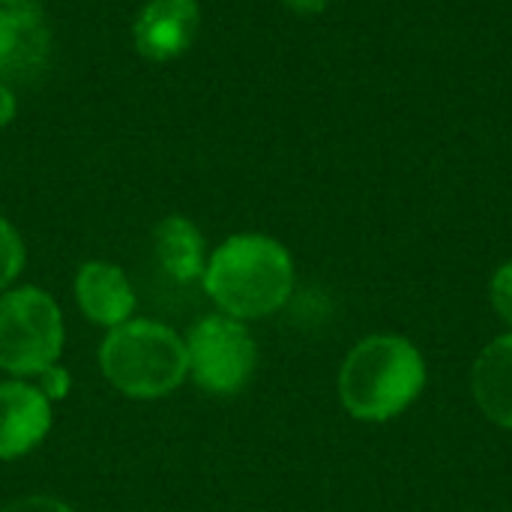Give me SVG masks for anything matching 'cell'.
I'll return each mask as SVG.
<instances>
[{
  "instance_id": "6da1fadb",
  "label": "cell",
  "mask_w": 512,
  "mask_h": 512,
  "mask_svg": "<svg viewBox=\"0 0 512 512\" xmlns=\"http://www.w3.org/2000/svg\"><path fill=\"white\" fill-rule=\"evenodd\" d=\"M201 282L222 315L255 321L288 303L294 291V261L288 249L267 234H234L210 252Z\"/></svg>"
},
{
  "instance_id": "7a4b0ae2",
  "label": "cell",
  "mask_w": 512,
  "mask_h": 512,
  "mask_svg": "<svg viewBox=\"0 0 512 512\" xmlns=\"http://www.w3.org/2000/svg\"><path fill=\"white\" fill-rule=\"evenodd\" d=\"M426 387V360L420 348L393 333L360 339L342 363L339 399L363 423L399 417Z\"/></svg>"
},
{
  "instance_id": "3957f363",
  "label": "cell",
  "mask_w": 512,
  "mask_h": 512,
  "mask_svg": "<svg viewBox=\"0 0 512 512\" xmlns=\"http://www.w3.org/2000/svg\"><path fill=\"white\" fill-rule=\"evenodd\" d=\"M99 366L105 381L129 399H162L189 378L186 342L171 327L147 318L108 330Z\"/></svg>"
},
{
  "instance_id": "277c9868",
  "label": "cell",
  "mask_w": 512,
  "mask_h": 512,
  "mask_svg": "<svg viewBox=\"0 0 512 512\" xmlns=\"http://www.w3.org/2000/svg\"><path fill=\"white\" fill-rule=\"evenodd\" d=\"M63 336V312L48 291L24 285L0 294V369L6 375L36 378L57 366Z\"/></svg>"
},
{
  "instance_id": "5b68a950",
  "label": "cell",
  "mask_w": 512,
  "mask_h": 512,
  "mask_svg": "<svg viewBox=\"0 0 512 512\" xmlns=\"http://www.w3.org/2000/svg\"><path fill=\"white\" fill-rule=\"evenodd\" d=\"M186 342L189 375L192 381L213 396L240 393L258 366V345L249 327L231 315H207L201 318Z\"/></svg>"
},
{
  "instance_id": "8992f818",
  "label": "cell",
  "mask_w": 512,
  "mask_h": 512,
  "mask_svg": "<svg viewBox=\"0 0 512 512\" xmlns=\"http://www.w3.org/2000/svg\"><path fill=\"white\" fill-rule=\"evenodd\" d=\"M51 63V27L33 3L0 6V81L30 84Z\"/></svg>"
},
{
  "instance_id": "52a82bcc",
  "label": "cell",
  "mask_w": 512,
  "mask_h": 512,
  "mask_svg": "<svg viewBox=\"0 0 512 512\" xmlns=\"http://www.w3.org/2000/svg\"><path fill=\"white\" fill-rule=\"evenodd\" d=\"M201 27L198 0H147L132 24L135 51L147 60L165 63L186 54Z\"/></svg>"
},
{
  "instance_id": "ba28073f",
  "label": "cell",
  "mask_w": 512,
  "mask_h": 512,
  "mask_svg": "<svg viewBox=\"0 0 512 512\" xmlns=\"http://www.w3.org/2000/svg\"><path fill=\"white\" fill-rule=\"evenodd\" d=\"M51 429V402L27 378L0 384V462L27 456Z\"/></svg>"
},
{
  "instance_id": "9c48e42d",
  "label": "cell",
  "mask_w": 512,
  "mask_h": 512,
  "mask_svg": "<svg viewBox=\"0 0 512 512\" xmlns=\"http://www.w3.org/2000/svg\"><path fill=\"white\" fill-rule=\"evenodd\" d=\"M75 300L84 318L105 330L132 321L135 312V288L129 276L111 261H87L78 267Z\"/></svg>"
},
{
  "instance_id": "30bf717a",
  "label": "cell",
  "mask_w": 512,
  "mask_h": 512,
  "mask_svg": "<svg viewBox=\"0 0 512 512\" xmlns=\"http://www.w3.org/2000/svg\"><path fill=\"white\" fill-rule=\"evenodd\" d=\"M153 255L159 270L180 282H198L204 279L207 270V243L204 234L198 231V225L186 216H165L156 222L153 228Z\"/></svg>"
},
{
  "instance_id": "8fae6325",
  "label": "cell",
  "mask_w": 512,
  "mask_h": 512,
  "mask_svg": "<svg viewBox=\"0 0 512 512\" xmlns=\"http://www.w3.org/2000/svg\"><path fill=\"white\" fill-rule=\"evenodd\" d=\"M471 387L480 411L492 423L512 429V330L483 348L471 372Z\"/></svg>"
},
{
  "instance_id": "7c38bea8",
  "label": "cell",
  "mask_w": 512,
  "mask_h": 512,
  "mask_svg": "<svg viewBox=\"0 0 512 512\" xmlns=\"http://www.w3.org/2000/svg\"><path fill=\"white\" fill-rule=\"evenodd\" d=\"M24 258H27V249H24L21 234L15 231L9 219L0 216V291H6L18 279V273L24 270Z\"/></svg>"
},
{
  "instance_id": "4fadbf2b",
  "label": "cell",
  "mask_w": 512,
  "mask_h": 512,
  "mask_svg": "<svg viewBox=\"0 0 512 512\" xmlns=\"http://www.w3.org/2000/svg\"><path fill=\"white\" fill-rule=\"evenodd\" d=\"M489 294H492V306L498 309V315L512 327V261L498 267V273L492 276Z\"/></svg>"
},
{
  "instance_id": "5bb4252c",
  "label": "cell",
  "mask_w": 512,
  "mask_h": 512,
  "mask_svg": "<svg viewBox=\"0 0 512 512\" xmlns=\"http://www.w3.org/2000/svg\"><path fill=\"white\" fill-rule=\"evenodd\" d=\"M69 372L66 369H60V366H51V369H45L42 375H36V387L48 396V402H57V399H63L66 393H69Z\"/></svg>"
},
{
  "instance_id": "9a60e30c",
  "label": "cell",
  "mask_w": 512,
  "mask_h": 512,
  "mask_svg": "<svg viewBox=\"0 0 512 512\" xmlns=\"http://www.w3.org/2000/svg\"><path fill=\"white\" fill-rule=\"evenodd\" d=\"M0 512H75L69 504L57 501V498H48V495H27V498H18L12 504H6Z\"/></svg>"
},
{
  "instance_id": "2e32d148",
  "label": "cell",
  "mask_w": 512,
  "mask_h": 512,
  "mask_svg": "<svg viewBox=\"0 0 512 512\" xmlns=\"http://www.w3.org/2000/svg\"><path fill=\"white\" fill-rule=\"evenodd\" d=\"M15 111H18V99L12 93V87L6 81H0V129L15 120Z\"/></svg>"
},
{
  "instance_id": "e0dca14e",
  "label": "cell",
  "mask_w": 512,
  "mask_h": 512,
  "mask_svg": "<svg viewBox=\"0 0 512 512\" xmlns=\"http://www.w3.org/2000/svg\"><path fill=\"white\" fill-rule=\"evenodd\" d=\"M288 9H294V12H300V15H315V12H321L324 6H327V0H282Z\"/></svg>"
},
{
  "instance_id": "ac0fdd59",
  "label": "cell",
  "mask_w": 512,
  "mask_h": 512,
  "mask_svg": "<svg viewBox=\"0 0 512 512\" xmlns=\"http://www.w3.org/2000/svg\"><path fill=\"white\" fill-rule=\"evenodd\" d=\"M21 3H30V0H0V6H21Z\"/></svg>"
}]
</instances>
